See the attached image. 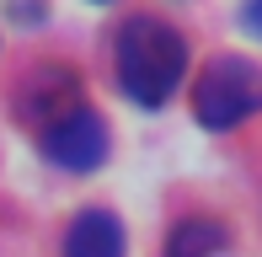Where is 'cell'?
<instances>
[{
    "label": "cell",
    "mask_w": 262,
    "mask_h": 257,
    "mask_svg": "<svg viewBox=\"0 0 262 257\" xmlns=\"http://www.w3.org/2000/svg\"><path fill=\"white\" fill-rule=\"evenodd\" d=\"M182 75H187V43L171 22H161V16L123 22V32H118V80H123L128 97L145 102V108H161V102L177 97Z\"/></svg>",
    "instance_id": "cell-1"
},
{
    "label": "cell",
    "mask_w": 262,
    "mask_h": 257,
    "mask_svg": "<svg viewBox=\"0 0 262 257\" xmlns=\"http://www.w3.org/2000/svg\"><path fill=\"white\" fill-rule=\"evenodd\" d=\"M252 113H262V70L241 54L209 59L193 86V118L204 128H235Z\"/></svg>",
    "instance_id": "cell-2"
},
{
    "label": "cell",
    "mask_w": 262,
    "mask_h": 257,
    "mask_svg": "<svg viewBox=\"0 0 262 257\" xmlns=\"http://www.w3.org/2000/svg\"><path fill=\"white\" fill-rule=\"evenodd\" d=\"M43 150H49V161L64 166V172H91L107 156V123L91 108H75L59 123L43 128Z\"/></svg>",
    "instance_id": "cell-3"
},
{
    "label": "cell",
    "mask_w": 262,
    "mask_h": 257,
    "mask_svg": "<svg viewBox=\"0 0 262 257\" xmlns=\"http://www.w3.org/2000/svg\"><path fill=\"white\" fill-rule=\"evenodd\" d=\"M75 108H80L75 102V75H70L64 65H43L38 75H27V86H21V97H16V113L32 128H49V123H59Z\"/></svg>",
    "instance_id": "cell-4"
},
{
    "label": "cell",
    "mask_w": 262,
    "mask_h": 257,
    "mask_svg": "<svg viewBox=\"0 0 262 257\" xmlns=\"http://www.w3.org/2000/svg\"><path fill=\"white\" fill-rule=\"evenodd\" d=\"M64 257H123V225L107 209H86L64 230Z\"/></svg>",
    "instance_id": "cell-5"
},
{
    "label": "cell",
    "mask_w": 262,
    "mask_h": 257,
    "mask_svg": "<svg viewBox=\"0 0 262 257\" xmlns=\"http://www.w3.org/2000/svg\"><path fill=\"white\" fill-rule=\"evenodd\" d=\"M225 247H230V230H225L220 220H209V215H193V220H182V225L171 230L166 257H220Z\"/></svg>",
    "instance_id": "cell-6"
},
{
    "label": "cell",
    "mask_w": 262,
    "mask_h": 257,
    "mask_svg": "<svg viewBox=\"0 0 262 257\" xmlns=\"http://www.w3.org/2000/svg\"><path fill=\"white\" fill-rule=\"evenodd\" d=\"M241 22H246V32H252V38H262V0H246Z\"/></svg>",
    "instance_id": "cell-7"
}]
</instances>
